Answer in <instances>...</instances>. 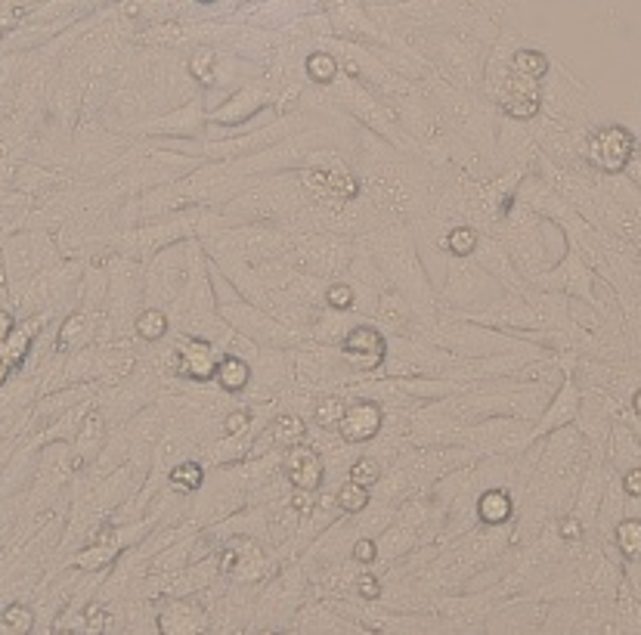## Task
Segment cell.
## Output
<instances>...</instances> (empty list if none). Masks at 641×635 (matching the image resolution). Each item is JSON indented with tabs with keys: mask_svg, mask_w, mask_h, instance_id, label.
Wrapping results in <instances>:
<instances>
[{
	"mask_svg": "<svg viewBox=\"0 0 641 635\" xmlns=\"http://www.w3.org/2000/svg\"><path fill=\"white\" fill-rule=\"evenodd\" d=\"M338 502H341V508L347 511V515H360L362 508L369 505V496H366V486H360V484H344L341 486V493H338Z\"/></svg>",
	"mask_w": 641,
	"mask_h": 635,
	"instance_id": "10",
	"label": "cell"
},
{
	"mask_svg": "<svg viewBox=\"0 0 641 635\" xmlns=\"http://www.w3.org/2000/svg\"><path fill=\"white\" fill-rule=\"evenodd\" d=\"M616 542L626 558H641V521H622L616 527Z\"/></svg>",
	"mask_w": 641,
	"mask_h": 635,
	"instance_id": "8",
	"label": "cell"
},
{
	"mask_svg": "<svg viewBox=\"0 0 641 635\" xmlns=\"http://www.w3.org/2000/svg\"><path fill=\"white\" fill-rule=\"evenodd\" d=\"M350 288L347 286H332L329 288V304L332 307H338V310H344V307H350Z\"/></svg>",
	"mask_w": 641,
	"mask_h": 635,
	"instance_id": "18",
	"label": "cell"
},
{
	"mask_svg": "<svg viewBox=\"0 0 641 635\" xmlns=\"http://www.w3.org/2000/svg\"><path fill=\"white\" fill-rule=\"evenodd\" d=\"M344 354H347L362 372H369V369H375L381 363V356H384V341H381V335L375 329L360 325V329H354L347 335V341H344Z\"/></svg>",
	"mask_w": 641,
	"mask_h": 635,
	"instance_id": "4",
	"label": "cell"
},
{
	"mask_svg": "<svg viewBox=\"0 0 641 635\" xmlns=\"http://www.w3.org/2000/svg\"><path fill=\"white\" fill-rule=\"evenodd\" d=\"M629 155H632V137L622 127H604L591 140V158L604 171H620L629 162Z\"/></svg>",
	"mask_w": 641,
	"mask_h": 635,
	"instance_id": "1",
	"label": "cell"
},
{
	"mask_svg": "<svg viewBox=\"0 0 641 635\" xmlns=\"http://www.w3.org/2000/svg\"><path fill=\"white\" fill-rule=\"evenodd\" d=\"M350 480L354 484H360V486H372L375 480H378V465H375L372 459H360V462H354V468H350Z\"/></svg>",
	"mask_w": 641,
	"mask_h": 635,
	"instance_id": "15",
	"label": "cell"
},
{
	"mask_svg": "<svg viewBox=\"0 0 641 635\" xmlns=\"http://www.w3.org/2000/svg\"><path fill=\"white\" fill-rule=\"evenodd\" d=\"M301 437H304V422H301V418L285 416V418H279V422H276L273 440H279V443H298Z\"/></svg>",
	"mask_w": 641,
	"mask_h": 635,
	"instance_id": "13",
	"label": "cell"
},
{
	"mask_svg": "<svg viewBox=\"0 0 641 635\" xmlns=\"http://www.w3.org/2000/svg\"><path fill=\"white\" fill-rule=\"evenodd\" d=\"M477 515L484 524H502L511 517V499L502 490H490L480 496L477 502Z\"/></svg>",
	"mask_w": 641,
	"mask_h": 635,
	"instance_id": "5",
	"label": "cell"
},
{
	"mask_svg": "<svg viewBox=\"0 0 641 635\" xmlns=\"http://www.w3.org/2000/svg\"><path fill=\"white\" fill-rule=\"evenodd\" d=\"M354 558L356 561H362V564H369V561H375V546L369 539H360L354 546Z\"/></svg>",
	"mask_w": 641,
	"mask_h": 635,
	"instance_id": "21",
	"label": "cell"
},
{
	"mask_svg": "<svg viewBox=\"0 0 641 635\" xmlns=\"http://www.w3.org/2000/svg\"><path fill=\"white\" fill-rule=\"evenodd\" d=\"M294 508H298L301 515H310L313 511V493L301 490V496H294Z\"/></svg>",
	"mask_w": 641,
	"mask_h": 635,
	"instance_id": "23",
	"label": "cell"
},
{
	"mask_svg": "<svg viewBox=\"0 0 641 635\" xmlns=\"http://www.w3.org/2000/svg\"><path fill=\"white\" fill-rule=\"evenodd\" d=\"M474 245V233L471 230H455L453 236H449V248L455 251V255H468Z\"/></svg>",
	"mask_w": 641,
	"mask_h": 635,
	"instance_id": "17",
	"label": "cell"
},
{
	"mask_svg": "<svg viewBox=\"0 0 641 635\" xmlns=\"http://www.w3.org/2000/svg\"><path fill=\"white\" fill-rule=\"evenodd\" d=\"M137 332L146 338V341H155V338H162L164 332H168V319H164V313H158V310H146L143 316L137 319Z\"/></svg>",
	"mask_w": 641,
	"mask_h": 635,
	"instance_id": "12",
	"label": "cell"
},
{
	"mask_svg": "<svg viewBox=\"0 0 641 635\" xmlns=\"http://www.w3.org/2000/svg\"><path fill=\"white\" fill-rule=\"evenodd\" d=\"M579 533H583V530H579L576 521H564V524H561V536H564V539H570V536H573V539H579Z\"/></svg>",
	"mask_w": 641,
	"mask_h": 635,
	"instance_id": "25",
	"label": "cell"
},
{
	"mask_svg": "<svg viewBox=\"0 0 641 635\" xmlns=\"http://www.w3.org/2000/svg\"><path fill=\"white\" fill-rule=\"evenodd\" d=\"M622 486H626L629 496H641V471L638 468H632V471L622 477Z\"/></svg>",
	"mask_w": 641,
	"mask_h": 635,
	"instance_id": "22",
	"label": "cell"
},
{
	"mask_svg": "<svg viewBox=\"0 0 641 635\" xmlns=\"http://www.w3.org/2000/svg\"><path fill=\"white\" fill-rule=\"evenodd\" d=\"M10 332H13V316H10V313H0V344L10 338Z\"/></svg>",
	"mask_w": 641,
	"mask_h": 635,
	"instance_id": "24",
	"label": "cell"
},
{
	"mask_svg": "<svg viewBox=\"0 0 641 635\" xmlns=\"http://www.w3.org/2000/svg\"><path fill=\"white\" fill-rule=\"evenodd\" d=\"M217 378L226 391H242L248 385V366L242 360H236V356H230V360H224L217 366Z\"/></svg>",
	"mask_w": 641,
	"mask_h": 635,
	"instance_id": "7",
	"label": "cell"
},
{
	"mask_svg": "<svg viewBox=\"0 0 641 635\" xmlns=\"http://www.w3.org/2000/svg\"><path fill=\"white\" fill-rule=\"evenodd\" d=\"M635 412H638V416H641V391L635 394Z\"/></svg>",
	"mask_w": 641,
	"mask_h": 635,
	"instance_id": "27",
	"label": "cell"
},
{
	"mask_svg": "<svg viewBox=\"0 0 641 635\" xmlns=\"http://www.w3.org/2000/svg\"><path fill=\"white\" fill-rule=\"evenodd\" d=\"M3 378H7V363L0 360V385H3Z\"/></svg>",
	"mask_w": 641,
	"mask_h": 635,
	"instance_id": "26",
	"label": "cell"
},
{
	"mask_svg": "<svg viewBox=\"0 0 641 635\" xmlns=\"http://www.w3.org/2000/svg\"><path fill=\"white\" fill-rule=\"evenodd\" d=\"M307 72H310L316 81H332L335 78V59L325 56V53H313L307 59Z\"/></svg>",
	"mask_w": 641,
	"mask_h": 635,
	"instance_id": "14",
	"label": "cell"
},
{
	"mask_svg": "<svg viewBox=\"0 0 641 635\" xmlns=\"http://www.w3.org/2000/svg\"><path fill=\"white\" fill-rule=\"evenodd\" d=\"M360 595L362 598H378L381 595V583L375 577H369V573L366 577H360Z\"/></svg>",
	"mask_w": 641,
	"mask_h": 635,
	"instance_id": "20",
	"label": "cell"
},
{
	"mask_svg": "<svg viewBox=\"0 0 641 635\" xmlns=\"http://www.w3.org/2000/svg\"><path fill=\"white\" fill-rule=\"evenodd\" d=\"M245 424H248V412L236 409V412H230V416H226V428L224 431H226V434H239Z\"/></svg>",
	"mask_w": 641,
	"mask_h": 635,
	"instance_id": "19",
	"label": "cell"
},
{
	"mask_svg": "<svg viewBox=\"0 0 641 635\" xmlns=\"http://www.w3.org/2000/svg\"><path fill=\"white\" fill-rule=\"evenodd\" d=\"M285 471H288V480L298 490L316 493L323 486V459L310 446H292V453L285 459Z\"/></svg>",
	"mask_w": 641,
	"mask_h": 635,
	"instance_id": "3",
	"label": "cell"
},
{
	"mask_svg": "<svg viewBox=\"0 0 641 635\" xmlns=\"http://www.w3.org/2000/svg\"><path fill=\"white\" fill-rule=\"evenodd\" d=\"M180 369L186 375H195V378H208L214 372V363H211V350L205 344H186L180 354Z\"/></svg>",
	"mask_w": 641,
	"mask_h": 635,
	"instance_id": "6",
	"label": "cell"
},
{
	"mask_svg": "<svg viewBox=\"0 0 641 635\" xmlns=\"http://www.w3.org/2000/svg\"><path fill=\"white\" fill-rule=\"evenodd\" d=\"M202 480H205V474H202L199 462H183V465H177L171 471V484L180 486V490H199Z\"/></svg>",
	"mask_w": 641,
	"mask_h": 635,
	"instance_id": "9",
	"label": "cell"
},
{
	"mask_svg": "<svg viewBox=\"0 0 641 635\" xmlns=\"http://www.w3.org/2000/svg\"><path fill=\"white\" fill-rule=\"evenodd\" d=\"M344 412H347V403H344L341 397H323V403L316 406V422L323 424V428H335Z\"/></svg>",
	"mask_w": 641,
	"mask_h": 635,
	"instance_id": "11",
	"label": "cell"
},
{
	"mask_svg": "<svg viewBox=\"0 0 641 635\" xmlns=\"http://www.w3.org/2000/svg\"><path fill=\"white\" fill-rule=\"evenodd\" d=\"M338 428H341V437L347 443H366V440H372V437L378 434V428H381V406L378 403H356V406H350V409L341 416Z\"/></svg>",
	"mask_w": 641,
	"mask_h": 635,
	"instance_id": "2",
	"label": "cell"
},
{
	"mask_svg": "<svg viewBox=\"0 0 641 635\" xmlns=\"http://www.w3.org/2000/svg\"><path fill=\"white\" fill-rule=\"evenodd\" d=\"M3 620H7L10 629H28L32 626V610H28L25 604H10V607L3 610Z\"/></svg>",
	"mask_w": 641,
	"mask_h": 635,
	"instance_id": "16",
	"label": "cell"
}]
</instances>
